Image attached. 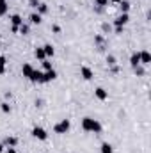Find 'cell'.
<instances>
[{
    "label": "cell",
    "instance_id": "e575fe53",
    "mask_svg": "<svg viewBox=\"0 0 151 153\" xmlns=\"http://www.w3.org/2000/svg\"><path fill=\"white\" fill-rule=\"evenodd\" d=\"M4 150H5V146H4V144L0 143V153H4Z\"/></svg>",
    "mask_w": 151,
    "mask_h": 153
},
{
    "label": "cell",
    "instance_id": "ba28073f",
    "mask_svg": "<svg viewBox=\"0 0 151 153\" xmlns=\"http://www.w3.org/2000/svg\"><path fill=\"white\" fill-rule=\"evenodd\" d=\"M139 55H141V64L142 66H150L151 64V55L148 50H142V52H139Z\"/></svg>",
    "mask_w": 151,
    "mask_h": 153
},
{
    "label": "cell",
    "instance_id": "d6986e66",
    "mask_svg": "<svg viewBox=\"0 0 151 153\" xmlns=\"http://www.w3.org/2000/svg\"><path fill=\"white\" fill-rule=\"evenodd\" d=\"M9 11V5H7V0H0V16H5Z\"/></svg>",
    "mask_w": 151,
    "mask_h": 153
},
{
    "label": "cell",
    "instance_id": "7402d4cb",
    "mask_svg": "<svg viewBox=\"0 0 151 153\" xmlns=\"http://www.w3.org/2000/svg\"><path fill=\"white\" fill-rule=\"evenodd\" d=\"M18 32H21V34H23V36H27V34H29V32H30V27H29V25H27V23H21V25H20V27H18Z\"/></svg>",
    "mask_w": 151,
    "mask_h": 153
},
{
    "label": "cell",
    "instance_id": "f546056e",
    "mask_svg": "<svg viewBox=\"0 0 151 153\" xmlns=\"http://www.w3.org/2000/svg\"><path fill=\"white\" fill-rule=\"evenodd\" d=\"M114 32H115L117 36H121V34L124 32V27H115V29H114Z\"/></svg>",
    "mask_w": 151,
    "mask_h": 153
},
{
    "label": "cell",
    "instance_id": "5bb4252c",
    "mask_svg": "<svg viewBox=\"0 0 151 153\" xmlns=\"http://www.w3.org/2000/svg\"><path fill=\"white\" fill-rule=\"evenodd\" d=\"M43 50H44V55H46V59H50V57H53L55 55V48L48 43V45H44L43 46Z\"/></svg>",
    "mask_w": 151,
    "mask_h": 153
},
{
    "label": "cell",
    "instance_id": "8992f818",
    "mask_svg": "<svg viewBox=\"0 0 151 153\" xmlns=\"http://www.w3.org/2000/svg\"><path fill=\"white\" fill-rule=\"evenodd\" d=\"M94 96H96V100L105 102V100H109V91L103 89V87H96V89H94Z\"/></svg>",
    "mask_w": 151,
    "mask_h": 153
},
{
    "label": "cell",
    "instance_id": "cb8c5ba5",
    "mask_svg": "<svg viewBox=\"0 0 151 153\" xmlns=\"http://www.w3.org/2000/svg\"><path fill=\"white\" fill-rule=\"evenodd\" d=\"M109 4H110L109 0H94V5H98V7H101V9H103V7H107Z\"/></svg>",
    "mask_w": 151,
    "mask_h": 153
},
{
    "label": "cell",
    "instance_id": "f1b7e54d",
    "mask_svg": "<svg viewBox=\"0 0 151 153\" xmlns=\"http://www.w3.org/2000/svg\"><path fill=\"white\" fill-rule=\"evenodd\" d=\"M101 30L103 32H110V25L109 23H101Z\"/></svg>",
    "mask_w": 151,
    "mask_h": 153
},
{
    "label": "cell",
    "instance_id": "7a4b0ae2",
    "mask_svg": "<svg viewBox=\"0 0 151 153\" xmlns=\"http://www.w3.org/2000/svg\"><path fill=\"white\" fill-rule=\"evenodd\" d=\"M70 128H71V121H70V119H61V121L53 126V132L59 134V135H64V134L70 132Z\"/></svg>",
    "mask_w": 151,
    "mask_h": 153
},
{
    "label": "cell",
    "instance_id": "30bf717a",
    "mask_svg": "<svg viewBox=\"0 0 151 153\" xmlns=\"http://www.w3.org/2000/svg\"><path fill=\"white\" fill-rule=\"evenodd\" d=\"M41 78H43V71L34 68V71H32V75L29 76V80L30 82H36V84H41Z\"/></svg>",
    "mask_w": 151,
    "mask_h": 153
},
{
    "label": "cell",
    "instance_id": "6da1fadb",
    "mask_svg": "<svg viewBox=\"0 0 151 153\" xmlns=\"http://www.w3.org/2000/svg\"><path fill=\"white\" fill-rule=\"evenodd\" d=\"M82 130L93 132V134H101L103 128H101V123L98 119H93V117L85 116V117H82Z\"/></svg>",
    "mask_w": 151,
    "mask_h": 153
},
{
    "label": "cell",
    "instance_id": "2e32d148",
    "mask_svg": "<svg viewBox=\"0 0 151 153\" xmlns=\"http://www.w3.org/2000/svg\"><path fill=\"white\" fill-rule=\"evenodd\" d=\"M100 153H114V146L110 144V143H101Z\"/></svg>",
    "mask_w": 151,
    "mask_h": 153
},
{
    "label": "cell",
    "instance_id": "603a6c76",
    "mask_svg": "<svg viewBox=\"0 0 151 153\" xmlns=\"http://www.w3.org/2000/svg\"><path fill=\"white\" fill-rule=\"evenodd\" d=\"M133 71H135V75H137V76H144V75H146V70L142 68V64L135 66V68H133Z\"/></svg>",
    "mask_w": 151,
    "mask_h": 153
},
{
    "label": "cell",
    "instance_id": "836d02e7",
    "mask_svg": "<svg viewBox=\"0 0 151 153\" xmlns=\"http://www.w3.org/2000/svg\"><path fill=\"white\" fill-rule=\"evenodd\" d=\"M4 73H5V66H2V64H0V75H4Z\"/></svg>",
    "mask_w": 151,
    "mask_h": 153
},
{
    "label": "cell",
    "instance_id": "52a82bcc",
    "mask_svg": "<svg viewBox=\"0 0 151 153\" xmlns=\"http://www.w3.org/2000/svg\"><path fill=\"white\" fill-rule=\"evenodd\" d=\"M80 76H82L84 80H93V78H94V71H93L89 66H82V68H80Z\"/></svg>",
    "mask_w": 151,
    "mask_h": 153
},
{
    "label": "cell",
    "instance_id": "277c9868",
    "mask_svg": "<svg viewBox=\"0 0 151 153\" xmlns=\"http://www.w3.org/2000/svg\"><path fill=\"white\" fill-rule=\"evenodd\" d=\"M128 22H130V14H128V13H121V14L114 20V25H115V27H124Z\"/></svg>",
    "mask_w": 151,
    "mask_h": 153
},
{
    "label": "cell",
    "instance_id": "83f0119b",
    "mask_svg": "<svg viewBox=\"0 0 151 153\" xmlns=\"http://www.w3.org/2000/svg\"><path fill=\"white\" fill-rule=\"evenodd\" d=\"M39 5V0H29V7H34V9H38Z\"/></svg>",
    "mask_w": 151,
    "mask_h": 153
},
{
    "label": "cell",
    "instance_id": "9c48e42d",
    "mask_svg": "<svg viewBox=\"0 0 151 153\" xmlns=\"http://www.w3.org/2000/svg\"><path fill=\"white\" fill-rule=\"evenodd\" d=\"M5 148H16V144H18V139L16 137H13V135H7L5 139H4V143H2Z\"/></svg>",
    "mask_w": 151,
    "mask_h": 153
},
{
    "label": "cell",
    "instance_id": "5b68a950",
    "mask_svg": "<svg viewBox=\"0 0 151 153\" xmlns=\"http://www.w3.org/2000/svg\"><path fill=\"white\" fill-rule=\"evenodd\" d=\"M55 78H57V71L52 68V70H48V71H43L41 84H48V82H52V80H55Z\"/></svg>",
    "mask_w": 151,
    "mask_h": 153
},
{
    "label": "cell",
    "instance_id": "7c38bea8",
    "mask_svg": "<svg viewBox=\"0 0 151 153\" xmlns=\"http://www.w3.org/2000/svg\"><path fill=\"white\" fill-rule=\"evenodd\" d=\"M139 64H141V55H139V52H133V53L130 55V66L135 68V66H139Z\"/></svg>",
    "mask_w": 151,
    "mask_h": 153
},
{
    "label": "cell",
    "instance_id": "d4e9b609",
    "mask_svg": "<svg viewBox=\"0 0 151 153\" xmlns=\"http://www.w3.org/2000/svg\"><path fill=\"white\" fill-rule=\"evenodd\" d=\"M94 43H96V45H100V46H101V45H103V43H105V38H103V36H101V34H96V36H94Z\"/></svg>",
    "mask_w": 151,
    "mask_h": 153
},
{
    "label": "cell",
    "instance_id": "4dcf8cb0",
    "mask_svg": "<svg viewBox=\"0 0 151 153\" xmlns=\"http://www.w3.org/2000/svg\"><path fill=\"white\" fill-rule=\"evenodd\" d=\"M52 32H53V34H59V32H61V27H59V25H52Z\"/></svg>",
    "mask_w": 151,
    "mask_h": 153
},
{
    "label": "cell",
    "instance_id": "44dd1931",
    "mask_svg": "<svg viewBox=\"0 0 151 153\" xmlns=\"http://www.w3.org/2000/svg\"><path fill=\"white\" fill-rule=\"evenodd\" d=\"M119 9H121V13H128V11H130V2H128V0H121Z\"/></svg>",
    "mask_w": 151,
    "mask_h": 153
},
{
    "label": "cell",
    "instance_id": "d6a6232c",
    "mask_svg": "<svg viewBox=\"0 0 151 153\" xmlns=\"http://www.w3.org/2000/svg\"><path fill=\"white\" fill-rule=\"evenodd\" d=\"M5 153H18L16 148H5Z\"/></svg>",
    "mask_w": 151,
    "mask_h": 153
},
{
    "label": "cell",
    "instance_id": "1f68e13d",
    "mask_svg": "<svg viewBox=\"0 0 151 153\" xmlns=\"http://www.w3.org/2000/svg\"><path fill=\"white\" fill-rule=\"evenodd\" d=\"M0 64H2V66H5V64H7V59H5V55H0Z\"/></svg>",
    "mask_w": 151,
    "mask_h": 153
},
{
    "label": "cell",
    "instance_id": "4fadbf2b",
    "mask_svg": "<svg viewBox=\"0 0 151 153\" xmlns=\"http://www.w3.org/2000/svg\"><path fill=\"white\" fill-rule=\"evenodd\" d=\"M29 22L32 23V25H41V22H43V16L38 14V13H32L30 16H29Z\"/></svg>",
    "mask_w": 151,
    "mask_h": 153
},
{
    "label": "cell",
    "instance_id": "ffe728a7",
    "mask_svg": "<svg viewBox=\"0 0 151 153\" xmlns=\"http://www.w3.org/2000/svg\"><path fill=\"white\" fill-rule=\"evenodd\" d=\"M0 111H2L4 114H11L13 109H11V105H9L7 102H2V103H0Z\"/></svg>",
    "mask_w": 151,
    "mask_h": 153
},
{
    "label": "cell",
    "instance_id": "e0dca14e",
    "mask_svg": "<svg viewBox=\"0 0 151 153\" xmlns=\"http://www.w3.org/2000/svg\"><path fill=\"white\" fill-rule=\"evenodd\" d=\"M9 20H11V23H13V27H20V25L23 23V18H21L20 14H13V16H11Z\"/></svg>",
    "mask_w": 151,
    "mask_h": 153
},
{
    "label": "cell",
    "instance_id": "484cf974",
    "mask_svg": "<svg viewBox=\"0 0 151 153\" xmlns=\"http://www.w3.org/2000/svg\"><path fill=\"white\" fill-rule=\"evenodd\" d=\"M43 62V68H44V71H48V70H52L53 66H52V62L48 61V59H44V61H41Z\"/></svg>",
    "mask_w": 151,
    "mask_h": 153
},
{
    "label": "cell",
    "instance_id": "8fae6325",
    "mask_svg": "<svg viewBox=\"0 0 151 153\" xmlns=\"http://www.w3.org/2000/svg\"><path fill=\"white\" fill-rule=\"evenodd\" d=\"M32 71H34V68H32L30 62H25V64L21 66V75L25 76V78H29V76L32 75Z\"/></svg>",
    "mask_w": 151,
    "mask_h": 153
},
{
    "label": "cell",
    "instance_id": "ac0fdd59",
    "mask_svg": "<svg viewBox=\"0 0 151 153\" xmlns=\"http://www.w3.org/2000/svg\"><path fill=\"white\" fill-rule=\"evenodd\" d=\"M34 55H36V59H38V61H44V59H46V55H44V50H43V46H38V48L34 50Z\"/></svg>",
    "mask_w": 151,
    "mask_h": 153
},
{
    "label": "cell",
    "instance_id": "3957f363",
    "mask_svg": "<svg viewBox=\"0 0 151 153\" xmlns=\"http://www.w3.org/2000/svg\"><path fill=\"white\" fill-rule=\"evenodd\" d=\"M32 137H36L38 141H46L48 139V132L43 126H34L32 128Z\"/></svg>",
    "mask_w": 151,
    "mask_h": 153
},
{
    "label": "cell",
    "instance_id": "d590c367",
    "mask_svg": "<svg viewBox=\"0 0 151 153\" xmlns=\"http://www.w3.org/2000/svg\"><path fill=\"white\" fill-rule=\"evenodd\" d=\"M109 2H112V4H117V5L121 4V0H109Z\"/></svg>",
    "mask_w": 151,
    "mask_h": 153
},
{
    "label": "cell",
    "instance_id": "4316f807",
    "mask_svg": "<svg viewBox=\"0 0 151 153\" xmlns=\"http://www.w3.org/2000/svg\"><path fill=\"white\" fill-rule=\"evenodd\" d=\"M107 64H109V66H115V64H117V61H115L114 55H107Z\"/></svg>",
    "mask_w": 151,
    "mask_h": 153
},
{
    "label": "cell",
    "instance_id": "9a60e30c",
    "mask_svg": "<svg viewBox=\"0 0 151 153\" xmlns=\"http://www.w3.org/2000/svg\"><path fill=\"white\" fill-rule=\"evenodd\" d=\"M48 11H50L48 4H44V2H39V5H38V14L44 16V14H48Z\"/></svg>",
    "mask_w": 151,
    "mask_h": 153
}]
</instances>
